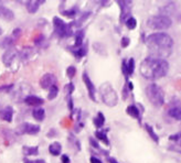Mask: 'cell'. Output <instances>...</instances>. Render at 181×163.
<instances>
[{"label":"cell","mask_w":181,"mask_h":163,"mask_svg":"<svg viewBox=\"0 0 181 163\" xmlns=\"http://www.w3.org/2000/svg\"><path fill=\"white\" fill-rule=\"evenodd\" d=\"M17 55H18V51H17L16 49H9L2 56L3 63H5L7 66H10V65L12 64L13 60L16 58Z\"/></svg>","instance_id":"30bf717a"},{"label":"cell","mask_w":181,"mask_h":163,"mask_svg":"<svg viewBox=\"0 0 181 163\" xmlns=\"http://www.w3.org/2000/svg\"><path fill=\"white\" fill-rule=\"evenodd\" d=\"M58 94H59L58 86H55V85H54V86H52L51 88H50V93H49V95H48V99H49V100H52V99L56 98Z\"/></svg>","instance_id":"cb8c5ba5"},{"label":"cell","mask_w":181,"mask_h":163,"mask_svg":"<svg viewBox=\"0 0 181 163\" xmlns=\"http://www.w3.org/2000/svg\"><path fill=\"white\" fill-rule=\"evenodd\" d=\"M128 44H129V39L126 38V36L122 39V45H123L124 48H126V46H128Z\"/></svg>","instance_id":"1f68e13d"},{"label":"cell","mask_w":181,"mask_h":163,"mask_svg":"<svg viewBox=\"0 0 181 163\" xmlns=\"http://www.w3.org/2000/svg\"><path fill=\"white\" fill-rule=\"evenodd\" d=\"M83 39H84V30H80L75 34V48H80L83 44Z\"/></svg>","instance_id":"d6986e66"},{"label":"cell","mask_w":181,"mask_h":163,"mask_svg":"<svg viewBox=\"0 0 181 163\" xmlns=\"http://www.w3.org/2000/svg\"><path fill=\"white\" fill-rule=\"evenodd\" d=\"M146 129H147V131L149 132V134H150V137L154 139L155 141H158V137L155 134V132H154V130H152V128L150 127V126H146Z\"/></svg>","instance_id":"f1b7e54d"},{"label":"cell","mask_w":181,"mask_h":163,"mask_svg":"<svg viewBox=\"0 0 181 163\" xmlns=\"http://www.w3.org/2000/svg\"><path fill=\"white\" fill-rule=\"evenodd\" d=\"M49 151H50V153H51L52 155H55V157H56V155H60L62 151L61 144L59 143V142H53L52 144H50Z\"/></svg>","instance_id":"ac0fdd59"},{"label":"cell","mask_w":181,"mask_h":163,"mask_svg":"<svg viewBox=\"0 0 181 163\" xmlns=\"http://www.w3.org/2000/svg\"><path fill=\"white\" fill-rule=\"evenodd\" d=\"M100 95L102 97L103 102L105 105L108 106V107H114V106L117 105L118 97H117V94L115 92V89H114L113 86L110 83H104L100 85Z\"/></svg>","instance_id":"3957f363"},{"label":"cell","mask_w":181,"mask_h":163,"mask_svg":"<svg viewBox=\"0 0 181 163\" xmlns=\"http://www.w3.org/2000/svg\"><path fill=\"white\" fill-rule=\"evenodd\" d=\"M44 2L43 0H31V1H28V3H27V9H28V11H29L30 13H34L38 11V9H39V7L42 5V3Z\"/></svg>","instance_id":"5bb4252c"},{"label":"cell","mask_w":181,"mask_h":163,"mask_svg":"<svg viewBox=\"0 0 181 163\" xmlns=\"http://www.w3.org/2000/svg\"><path fill=\"white\" fill-rule=\"evenodd\" d=\"M0 17L7 21H11L14 19V13L12 12V10H10L9 8L0 3Z\"/></svg>","instance_id":"7c38bea8"},{"label":"cell","mask_w":181,"mask_h":163,"mask_svg":"<svg viewBox=\"0 0 181 163\" xmlns=\"http://www.w3.org/2000/svg\"><path fill=\"white\" fill-rule=\"evenodd\" d=\"M83 80H84L85 85L87 87V90H88V95H90V98L95 102L96 98H95V93H96V89H95V86H94V84L92 83V80L91 78L88 77L87 73H84L83 74Z\"/></svg>","instance_id":"9c48e42d"},{"label":"cell","mask_w":181,"mask_h":163,"mask_svg":"<svg viewBox=\"0 0 181 163\" xmlns=\"http://www.w3.org/2000/svg\"><path fill=\"white\" fill-rule=\"evenodd\" d=\"M12 116H13V109L10 106H6L5 108L0 110V118L7 122L12 121Z\"/></svg>","instance_id":"8fae6325"},{"label":"cell","mask_w":181,"mask_h":163,"mask_svg":"<svg viewBox=\"0 0 181 163\" xmlns=\"http://www.w3.org/2000/svg\"><path fill=\"white\" fill-rule=\"evenodd\" d=\"M72 52H73V54H74L76 58H83V56L87 53V45L82 44L80 48L72 49Z\"/></svg>","instance_id":"e0dca14e"},{"label":"cell","mask_w":181,"mask_h":163,"mask_svg":"<svg viewBox=\"0 0 181 163\" xmlns=\"http://www.w3.org/2000/svg\"><path fill=\"white\" fill-rule=\"evenodd\" d=\"M126 26L128 27V29L133 30L136 28V26H137V21H136L135 18H133V17H130V18H128L126 21Z\"/></svg>","instance_id":"d4e9b609"},{"label":"cell","mask_w":181,"mask_h":163,"mask_svg":"<svg viewBox=\"0 0 181 163\" xmlns=\"http://www.w3.org/2000/svg\"><path fill=\"white\" fill-rule=\"evenodd\" d=\"M14 40H16V39L13 38L12 35H11V36H5V38H2L0 40V48L10 49L13 45V43H14Z\"/></svg>","instance_id":"2e32d148"},{"label":"cell","mask_w":181,"mask_h":163,"mask_svg":"<svg viewBox=\"0 0 181 163\" xmlns=\"http://www.w3.org/2000/svg\"><path fill=\"white\" fill-rule=\"evenodd\" d=\"M110 163H117V162H115V161H110Z\"/></svg>","instance_id":"d590c367"},{"label":"cell","mask_w":181,"mask_h":163,"mask_svg":"<svg viewBox=\"0 0 181 163\" xmlns=\"http://www.w3.org/2000/svg\"><path fill=\"white\" fill-rule=\"evenodd\" d=\"M13 87V85H7V86H1L0 87V92H7V90L11 89Z\"/></svg>","instance_id":"d6a6232c"},{"label":"cell","mask_w":181,"mask_h":163,"mask_svg":"<svg viewBox=\"0 0 181 163\" xmlns=\"http://www.w3.org/2000/svg\"><path fill=\"white\" fill-rule=\"evenodd\" d=\"M78 8L75 7V8H73V9H70L68 11H66V10H63V11H61V13L63 14V16H66V17H73L75 14V13L78 12Z\"/></svg>","instance_id":"83f0119b"},{"label":"cell","mask_w":181,"mask_h":163,"mask_svg":"<svg viewBox=\"0 0 181 163\" xmlns=\"http://www.w3.org/2000/svg\"><path fill=\"white\" fill-rule=\"evenodd\" d=\"M53 26H54V32L60 38H66L71 34L72 24H66L63 20L58 18V17L53 18Z\"/></svg>","instance_id":"8992f818"},{"label":"cell","mask_w":181,"mask_h":163,"mask_svg":"<svg viewBox=\"0 0 181 163\" xmlns=\"http://www.w3.org/2000/svg\"><path fill=\"white\" fill-rule=\"evenodd\" d=\"M147 26H148L150 29H154V30L168 29L169 27L171 26V20L169 19L167 16L160 14V16L151 17V18L147 21Z\"/></svg>","instance_id":"5b68a950"},{"label":"cell","mask_w":181,"mask_h":163,"mask_svg":"<svg viewBox=\"0 0 181 163\" xmlns=\"http://www.w3.org/2000/svg\"><path fill=\"white\" fill-rule=\"evenodd\" d=\"M40 131V127L38 125H33L30 122H23L17 128V132L19 134H37Z\"/></svg>","instance_id":"52a82bcc"},{"label":"cell","mask_w":181,"mask_h":163,"mask_svg":"<svg viewBox=\"0 0 181 163\" xmlns=\"http://www.w3.org/2000/svg\"><path fill=\"white\" fill-rule=\"evenodd\" d=\"M96 137L98 138L100 140L103 141L104 143L108 144V139H107L106 133H104V132H102V131H97V132H96Z\"/></svg>","instance_id":"484cf974"},{"label":"cell","mask_w":181,"mask_h":163,"mask_svg":"<svg viewBox=\"0 0 181 163\" xmlns=\"http://www.w3.org/2000/svg\"><path fill=\"white\" fill-rule=\"evenodd\" d=\"M24 102H26L27 105L32 106V107H38V106L43 105L44 100L38 96H28L24 99Z\"/></svg>","instance_id":"4fadbf2b"},{"label":"cell","mask_w":181,"mask_h":163,"mask_svg":"<svg viewBox=\"0 0 181 163\" xmlns=\"http://www.w3.org/2000/svg\"><path fill=\"white\" fill-rule=\"evenodd\" d=\"M127 112L132 117H134V118H138L139 117V111H138V108L136 107V106L134 105H130L127 107Z\"/></svg>","instance_id":"603a6c76"},{"label":"cell","mask_w":181,"mask_h":163,"mask_svg":"<svg viewBox=\"0 0 181 163\" xmlns=\"http://www.w3.org/2000/svg\"><path fill=\"white\" fill-rule=\"evenodd\" d=\"M33 117L38 120V121H42L45 117V111L43 108H36L32 112Z\"/></svg>","instance_id":"ffe728a7"},{"label":"cell","mask_w":181,"mask_h":163,"mask_svg":"<svg viewBox=\"0 0 181 163\" xmlns=\"http://www.w3.org/2000/svg\"><path fill=\"white\" fill-rule=\"evenodd\" d=\"M39 148L38 147H23V153L26 155H37L39 152Z\"/></svg>","instance_id":"44dd1931"},{"label":"cell","mask_w":181,"mask_h":163,"mask_svg":"<svg viewBox=\"0 0 181 163\" xmlns=\"http://www.w3.org/2000/svg\"><path fill=\"white\" fill-rule=\"evenodd\" d=\"M62 162L63 163H70V158H68L66 154H63V155H62Z\"/></svg>","instance_id":"836d02e7"},{"label":"cell","mask_w":181,"mask_h":163,"mask_svg":"<svg viewBox=\"0 0 181 163\" xmlns=\"http://www.w3.org/2000/svg\"><path fill=\"white\" fill-rule=\"evenodd\" d=\"M169 65L164 58H148L144 60L140 65V73L145 78L158 80L166 76L168 73Z\"/></svg>","instance_id":"7a4b0ae2"},{"label":"cell","mask_w":181,"mask_h":163,"mask_svg":"<svg viewBox=\"0 0 181 163\" xmlns=\"http://www.w3.org/2000/svg\"><path fill=\"white\" fill-rule=\"evenodd\" d=\"M24 163H45V161H43L42 159H39V160H28V159H24Z\"/></svg>","instance_id":"4dcf8cb0"},{"label":"cell","mask_w":181,"mask_h":163,"mask_svg":"<svg viewBox=\"0 0 181 163\" xmlns=\"http://www.w3.org/2000/svg\"><path fill=\"white\" fill-rule=\"evenodd\" d=\"M55 82H56V77L51 73H48L43 75L42 78L40 80V85L42 88L44 89H48V88H51L52 86L55 85Z\"/></svg>","instance_id":"ba28073f"},{"label":"cell","mask_w":181,"mask_h":163,"mask_svg":"<svg viewBox=\"0 0 181 163\" xmlns=\"http://www.w3.org/2000/svg\"><path fill=\"white\" fill-rule=\"evenodd\" d=\"M147 45L155 58H162L171 54L173 41L171 36L166 33H152L147 38Z\"/></svg>","instance_id":"6da1fadb"},{"label":"cell","mask_w":181,"mask_h":163,"mask_svg":"<svg viewBox=\"0 0 181 163\" xmlns=\"http://www.w3.org/2000/svg\"><path fill=\"white\" fill-rule=\"evenodd\" d=\"M146 95L155 107H160L165 102V94L157 84H150L146 88Z\"/></svg>","instance_id":"277c9868"},{"label":"cell","mask_w":181,"mask_h":163,"mask_svg":"<svg viewBox=\"0 0 181 163\" xmlns=\"http://www.w3.org/2000/svg\"><path fill=\"white\" fill-rule=\"evenodd\" d=\"M91 163H102V161L95 157H92L91 158Z\"/></svg>","instance_id":"e575fe53"},{"label":"cell","mask_w":181,"mask_h":163,"mask_svg":"<svg viewBox=\"0 0 181 163\" xmlns=\"http://www.w3.org/2000/svg\"><path fill=\"white\" fill-rule=\"evenodd\" d=\"M104 122H105L104 115L102 112H98V114H97V117L94 119V125L96 126V127H98V128H100V127H103Z\"/></svg>","instance_id":"7402d4cb"},{"label":"cell","mask_w":181,"mask_h":163,"mask_svg":"<svg viewBox=\"0 0 181 163\" xmlns=\"http://www.w3.org/2000/svg\"><path fill=\"white\" fill-rule=\"evenodd\" d=\"M65 89H66V92H68V96L70 97V95H71L72 93H73V90H74V85L72 83L68 84L66 86H65Z\"/></svg>","instance_id":"f546056e"},{"label":"cell","mask_w":181,"mask_h":163,"mask_svg":"<svg viewBox=\"0 0 181 163\" xmlns=\"http://www.w3.org/2000/svg\"><path fill=\"white\" fill-rule=\"evenodd\" d=\"M168 114L170 117H172L176 120H181V107L180 106H173L170 107L168 110Z\"/></svg>","instance_id":"9a60e30c"},{"label":"cell","mask_w":181,"mask_h":163,"mask_svg":"<svg viewBox=\"0 0 181 163\" xmlns=\"http://www.w3.org/2000/svg\"><path fill=\"white\" fill-rule=\"evenodd\" d=\"M76 74V68L74 66H68V70H66V75H68V78H73Z\"/></svg>","instance_id":"4316f807"}]
</instances>
